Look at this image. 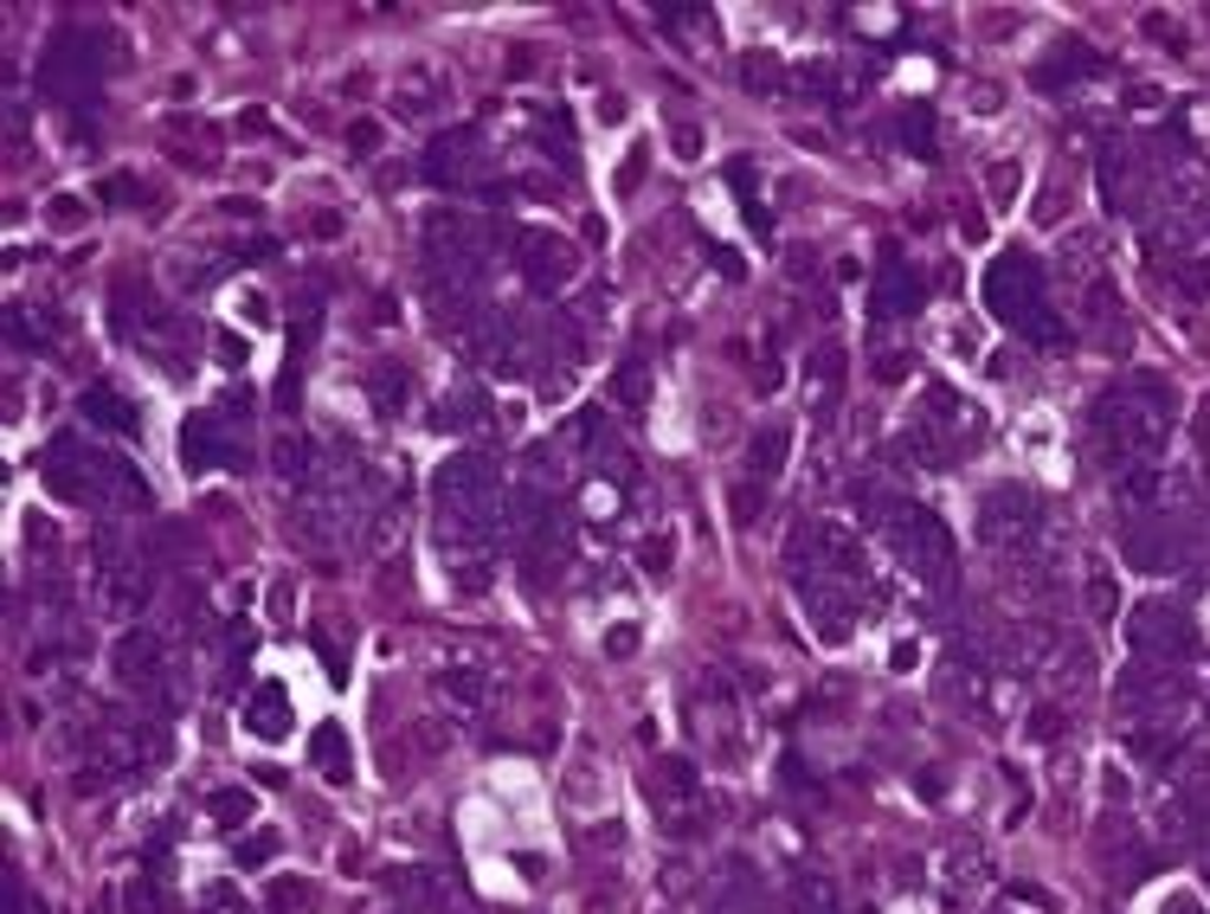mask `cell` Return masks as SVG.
Listing matches in <instances>:
<instances>
[{
    "instance_id": "obj_1",
    "label": "cell",
    "mask_w": 1210,
    "mask_h": 914,
    "mask_svg": "<svg viewBox=\"0 0 1210 914\" xmlns=\"http://www.w3.org/2000/svg\"><path fill=\"white\" fill-rule=\"evenodd\" d=\"M985 309L1005 322V329H1018L1023 342L1037 348H1069V329L1057 322V309H1050V284H1043V265L1030 258V252H1005V258H991L985 265Z\"/></svg>"
},
{
    "instance_id": "obj_2",
    "label": "cell",
    "mask_w": 1210,
    "mask_h": 914,
    "mask_svg": "<svg viewBox=\"0 0 1210 914\" xmlns=\"http://www.w3.org/2000/svg\"><path fill=\"white\" fill-rule=\"evenodd\" d=\"M870 502V516H882L889 522V541L902 548V561L927 586H946V573H953V534H946V522L934 516V509H921V502H902V509H889V496H875V490H863Z\"/></svg>"
},
{
    "instance_id": "obj_3",
    "label": "cell",
    "mask_w": 1210,
    "mask_h": 914,
    "mask_svg": "<svg viewBox=\"0 0 1210 914\" xmlns=\"http://www.w3.org/2000/svg\"><path fill=\"white\" fill-rule=\"evenodd\" d=\"M104 72H110V45H104V33H77V26H65V33L45 45V59H39V91L45 97H97V84H104Z\"/></svg>"
},
{
    "instance_id": "obj_4",
    "label": "cell",
    "mask_w": 1210,
    "mask_h": 914,
    "mask_svg": "<svg viewBox=\"0 0 1210 914\" xmlns=\"http://www.w3.org/2000/svg\"><path fill=\"white\" fill-rule=\"evenodd\" d=\"M1127 645L1146 657V663H1185L1198 650V625L1191 612L1172 606V599H1146V606L1127 612Z\"/></svg>"
},
{
    "instance_id": "obj_5",
    "label": "cell",
    "mask_w": 1210,
    "mask_h": 914,
    "mask_svg": "<svg viewBox=\"0 0 1210 914\" xmlns=\"http://www.w3.org/2000/svg\"><path fill=\"white\" fill-rule=\"evenodd\" d=\"M1043 529V502L1023 490V483H998V490H985L979 502V541L985 548H1030Z\"/></svg>"
},
{
    "instance_id": "obj_6",
    "label": "cell",
    "mask_w": 1210,
    "mask_h": 914,
    "mask_svg": "<svg viewBox=\"0 0 1210 914\" xmlns=\"http://www.w3.org/2000/svg\"><path fill=\"white\" fill-rule=\"evenodd\" d=\"M1107 72V59H1101L1089 39H1075V33H1062L1037 65H1030V84L1043 91V97H1069L1075 84H1095V77Z\"/></svg>"
},
{
    "instance_id": "obj_7",
    "label": "cell",
    "mask_w": 1210,
    "mask_h": 914,
    "mask_svg": "<svg viewBox=\"0 0 1210 914\" xmlns=\"http://www.w3.org/2000/svg\"><path fill=\"white\" fill-rule=\"evenodd\" d=\"M432 496H438V509H445V516H464V509H477V502H496V457L457 451L452 464H438Z\"/></svg>"
},
{
    "instance_id": "obj_8",
    "label": "cell",
    "mask_w": 1210,
    "mask_h": 914,
    "mask_svg": "<svg viewBox=\"0 0 1210 914\" xmlns=\"http://www.w3.org/2000/svg\"><path fill=\"white\" fill-rule=\"evenodd\" d=\"M927 304V284H921V270L902 258V245H882V258H875V322H902V316H921Z\"/></svg>"
},
{
    "instance_id": "obj_9",
    "label": "cell",
    "mask_w": 1210,
    "mask_h": 914,
    "mask_svg": "<svg viewBox=\"0 0 1210 914\" xmlns=\"http://www.w3.org/2000/svg\"><path fill=\"white\" fill-rule=\"evenodd\" d=\"M110 670L129 695H155L161 677H168V657H161V645H155L149 631H123L110 645Z\"/></svg>"
},
{
    "instance_id": "obj_10",
    "label": "cell",
    "mask_w": 1210,
    "mask_h": 914,
    "mask_svg": "<svg viewBox=\"0 0 1210 914\" xmlns=\"http://www.w3.org/2000/svg\"><path fill=\"white\" fill-rule=\"evenodd\" d=\"M181 470H193V477H200V470H245V451L220 432L213 413H193V419L181 425Z\"/></svg>"
},
{
    "instance_id": "obj_11",
    "label": "cell",
    "mask_w": 1210,
    "mask_h": 914,
    "mask_svg": "<svg viewBox=\"0 0 1210 914\" xmlns=\"http://www.w3.org/2000/svg\"><path fill=\"white\" fill-rule=\"evenodd\" d=\"M573 265H580V252H573L561 232H522V277H529L541 297H554L573 277Z\"/></svg>"
},
{
    "instance_id": "obj_12",
    "label": "cell",
    "mask_w": 1210,
    "mask_h": 914,
    "mask_svg": "<svg viewBox=\"0 0 1210 914\" xmlns=\"http://www.w3.org/2000/svg\"><path fill=\"white\" fill-rule=\"evenodd\" d=\"M484 161V136L477 129H445L432 149H425V181L432 188H464Z\"/></svg>"
},
{
    "instance_id": "obj_13",
    "label": "cell",
    "mask_w": 1210,
    "mask_h": 914,
    "mask_svg": "<svg viewBox=\"0 0 1210 914\" xmlns=\"http://www.w3.org/2000/svg\"><path fill=\"white\" fill-rule=\"evenodd\" d=\"M1121 554H1127L1139 573H1178V567H1185V554H1178V534L1166 529V522H1127V534H1121Z\"/></svg>"
},
{
    "instance_id": "obj_14",
    "label": "cell",
    "mask_w": 1210,
    "mask_h": 914,
    "mask_svg": "<svg viewBox=\"0 0 1210 914\" xmlns=\"http://www.w3.org/2000/svg\"><path fill=\"white\" fill-rule=\"evenodd\" d=\"M245 727H252L258 741H284V734L297 727L290 689H284V683H258V689H252V702H245Z\"/></svg>"
},
{
    "instance_id": "obj_15",
    "label": "cell",
    "mask_w": 1210,
    "mask_h": 914,
    "mask_svg": "<svg viewBox=\"0 0 1210 914\" xmlns=\"http://www.w3.org/2000/svg\"><path fill=\"white\" fill-rule=\"evenodd\" d=\"M309 761H316V773H322L329 786H348V779H354V747H348V734H341L336 722L309 727Z\"/></svg>"
},
{
    "instance_id": "obj_16",
    "label": "cell",
    "mask_w": 1210,
    "mask_h": 914,
    "mask_svg": "<svg viewBox=\"0 0 1210 914\" xmlns=\"http://www.w3.org/2000/svg\"><path fill=\"white\" fill-rule=\"evenodd\" d=\"M77 413H84L91 425H104V432H116V438H136V432H142V413H136L116 386H91V393L77 400Z\"/></svg>"
},
{
    "instance_id": "obj_17",
    "label": "cell",
    "mask_w": 1210,
    "mask_h": 914,
    "mask_svg": "<svg viewBox=\"0 0 1210 914\" xmlns=\"http://www.w3.org/2000/svg\"><path fill=\"white\" fill-rule=\"evenodd\" d=\"M786 451H793V425H760L754 445H747V470H754V483H773V477L786 470Z\"/></svg>"
},
{
    "instance_id": "obj_18",
    "label": "cell",
    "mask_w": 1210,
    "mask_h": 914,
    "mask_svg": "<svg viewBox=\"0 0 1210 914\" xmlns=\"http://www.w3.org/2000/svg\"><path fill=\"white\" fill-rule=\"evenodd\" d=\"M650 799H664V805H682V799H696V761H682V754H664V761L650 766Z\"/></svg>"
},
{
    "instance_id": "obj_19",
    "label": "cell",
    "mask_w": 1210,
    "mask_h": 914,
    "mask_svg": "<svg viewBox=\"0 0 1210 914\" xmlns=\"http://www.w3.org/2000/svg\"><path fill=\"white\" fill-rule=\"evenodd\" d=\"M406 393H413V374H406L400 361H393V368H368V400H374V413L393 419V413L406 406Z\"/></svg>"
},
{
    "instance_id": "obj_20",
    "label": "cell",
    "mask_w": 1210,
    "mask_h": 914,
    "mask_svg": "<svg viewBox=\"0 0 1210 914\" xmlns=\"http://www.w3.org/2000/svg\"><path fill=\"white\" fill-rule=\"evenodd\" d=\"M793 914H843L837 882H831V876H811V870H798V882H793Z\"/></svg>"
},
{
    "instance_id": "obj_21",
    "label": "cell",
    "mask_w": 1210,
    "mask_h": 914,
    "mask_svg": "<svg viewBox=\"0 0 1210 914\" xmlns=\"http://www.w3.org/2000/svg\"><path fill=\"white\" fill-rule=\"evenodd\" d=\"M895 136H902V149H908V155L934 161V110H927V104H908V110L895 116Z\"/></svg>"
},
{
    "instance_id": "obj_22",
    "label": "cell",
    "mask_w": 1210,
    "mask_h": 914,
    "mask_svg": "<svg viewBox=\"0 0 1210 914\" xmlns=\"http://www.w3.org/2000/svg\"><path fill=\"white\" fill-rule=\"evenodd\" d=\"M741 84H747L754 97H779V91H786V65H779L773 52H747V59H741Z\"/></svg>"
},
{
    "instance_id": "obj_23",
    "label": "cell",
    "mask_w": 1210,
    "mask_h": 914,
    "mask_svg": "<svg viewBox=\"0 0 1210 914\" xmlns=\"http://www.w3.org/2000/svg\"><path fill=\"white\" fill-rule=\"evenodd\" d=\"M206 811H213L220 831H245V825H252V793H245V786H220V793L206 799Z\"/></svg>"
},
{
    "instance_id": "obj_24",
    "label": "cell",
    "mask_w": 1210,
    "mask_h": 914,
    "mask_svg": "<svg viewBox=\"0 0 1210 914\" xmlns=\"http://www.w3.org/2000/svg\"><path fill=\"white\" fill-rule=\"evenodd\" d=\"M837 374H843V354L831 342L811 354V386H818V419H831V400H837Z\"/></svg>"
},
{
    "instance_id": "obj_25",
    "label": "cell",
    "mask_w": 1210,
    "mask_h": 914,
    "mask_svg": "<svg viewBox=\"0 0 1210 914\" xmlns=\"http://www.w3.org/2000/svg\"><path fill=\"white\" fill-rule=\"evenodd\" d=\"M484 419V393H452V406H432V432H464V425Z\"/></svg>"
},
{
    "instance_id": "obj_26",
    "label": "cell",
    "mask_w": 1210,
    "mask_h": 914,
    "mask_svg": "<svg viewBox=\"0 0 1210 914\" xmlns=\"http://www.w3.org/2000/svg\"><path fill=\"white\" fill-rule=\"evenodd\" d=\"M612 400H618V406H644V400H650V374H644L638 354H631V361H618V374H612Z\"/></svg>"
},
{
    "instance_id": "obj_27",
    "label": "cell",
    "mask_w": 1210,
    "mask_h": 914,
    "mask_svg": "<svg viewBox=\"0 0 1210 914\" xmlns=\"http://www.w3.org/2000/svg\"><path fill=\"white\" fill-rule=\"evenodd\" d=\"M534 149H548L554 155V168H573L580 155H573V129H567V116H548L541 129H534Z\"/></svg>"
},
{
    "instance_id": "obj_28",
    "label": "cell",
    "mask_w": 1210,
    "mask_h": 914,
    "mask_svg": "<svg viewBox=\"0 0 1210 914\" xmlns=\"http://www.w3.org/2000/svg\"><path fill=\"white\" fill-rule=\"evenodd\" d=\"M309 902H316V889H309L302 876H277V882H270V895H265L270 914H302Z\"/></svg>"
},
{
    "instance_id": "obj_29",
    "label": "cell",
    "mask_w": 1210,
    "mask_h": 914,
    "mask_svg": "<svg viewBox=\"0 0 1210 914\" xmlns=\"http://www.w3.org/2000/svg\"><path fill=\"white\" fill-rule=\"evenodd\" d=\"M1089 612H1095V618H1114V612H1121V586H1114V573L1101 567H1089Z\"/></svg>"
},
{
    "instance_id": "obj_30",
    "label": "cell",
    "mask_w": 1210,
    "mask_h": 914,
    "mask_svg": "<svg viewBox=\"0 0 1210 914\" xmlns=\"http://www.w3.org/2000/svg\"><path fill=\"white\" fill-rule=\"evenodd\" d=\"M277 850H284V838H277V831H252V838L232 850V863H238V870H265Z\"/></svg>"
},
{
    "instance_id": "obj_31",
    "label": "cell",
    "mask_w": 1210,
    "mask_h": 914,
    "mask_svg": "<svg viewBox=\"0 0 1210 914\" xmlns=\"http://www.w3.org/2000/svg\"><path fill=\"white\" fill-rule=\"evenodd\" d=\"M270 464H277V477H290V483H302V477H309V445H302V438H277V451H270Z\"/></svg>"
},
{
    "instance_id": "obj_32",
    "label": "cell",
    "mask_w": 1210,
    "mask_h": 914,
    "mask_svg": "<svg viewBox=\"0 0 1210 914\" xmlns=\"http://www.w3.org/2000/svg\"><path fill=\"white\" fill-rule=\"evenodd\" d=\"M1178 290L1191 297V304H1210V258H1178Z\"/></svg>"
},
{
    "instance_id": "obj_33",
    "label": "cell",
    "mask_w": 1210,
    "mask_h": 914,
    "mask_svg": "<svg viewBox=\"0 0 1210 914\" xmlns=\"http://www.w3.org/2000/svg\"><path fill=\"white\" fill-rule=\"evenodd\" d=\"M985 188H991V206H1011V200H1018V188H1023V168H1018V161L991 168V174H985Z\"/></svg>"
},
{
    "instance_id": "obj_34",
    "label": "cell",
    "mask_w": 1210,
    "mask_h": 914,
    "mask_svg": "<svg viewBox=\"0 0 1210 914\" xmlns=\"http://www.w3.org/2000/svg\"><path fill=\"white\" fill-rule=\"evenodd\" d=\"M438 689H445V695H457V702H484V677H477V670H445V677H438Z\"/></svg>"
},
{
    "instance_id": "obj_35",
    "label": "cell",
    "mask_w": 1210,
    "mask_h": 914,
    "mask_svg": "<svg viewBox=\"0 0 1210 914\" xmlns=\"http://www.w3.org/2000/svg\"><path fill=\"white\" fill-rule=\"evenodd\" d=\"M1069 734V715H1062L1057 702H1043L1037 715H1030V741H1062Z\"/></svg>"
},
{
    "instance_id": "obj_36",
    "label": "cell",
    "mask_w": 1210,
    "mask_h": 914,
    "mask_svg": "<svg viewBox=\"0 0 1210 914\" xmlns=\"http://www.w3.org/2000/svg\"><path fill=\"white\" fill-rule=\"evenodd\" d=\"M245 354H252V342H245V336H232V329H220V336H213V361H220V368H245Z\"/></svg>"
},
{
    "instance_id": "obj_37",
    "label": "cell",
    "mask_w": 1210,
    "mask_h": 914,
    "mask_svg": "<svg viewBox=\"0 0 1210 914\" xmlns=\"http://www.w3.org/2000/svg\"><path fill=\"white\" fill-rule=\"evenodd\" d=\"M644 645V631L625 618V625H605V657H631V650Z\"/></svg>"
},
{
    "instance_id": "obj_38",
    "label": "cell",
    "mask_w": 1210,
    "mask_h": 914,
    "mask_svg": "<svg viewBox=\"0 0 1210 914\" xmlns=\"http://www.w3.org/2000/svg\"><path fill=\"white\" fill-rule=\"evenodd\" d=\"M670 149L682 155V161H696V155H702V123H670Z\"/></svg>"
},
{
    "instance_id": "obj_39",
    "label": "cell",
    "mask_w": 1210,
    "mask_h": 914,
    "mask_svg": "<svg viewBox=\"0 0 1210 914\" xmlns=\"http://www.w3.org/2000/svg\"><path fill=\"white\" fill-rule=\"evenodd\" d=\"M728 516H734V522H754L760 516V483H734V490H728Z\"/></svg>"
},
{
    "instance_id": "obj_40",
    "label": "cell",
    "mask_w": 1210,
    "mask_h": 914,
    "mask_svg": "<svg viewBox=\"0 0 1210 914\" xmlns=\"http://www.w3.org/2000/svg\"><path fill=\"white\" fill-rule=\"evenodd\" d=\"M123 908H129V914H155V908H161V895H155V882H149V876H136V882H129V889H123Z\"/></svg>"
},
{
    "instance_id": "obj_41",
    "label": "cell",
    "mask_w": 1210,
    "mask_h": 914,
    "mask_svg": "<svg viewBox=\"0 0 1210 914\" xmlns=\"http://www.w3.org/2000/svg\"><path fill=\"white\" fill-rule=\"evenodd\" d=\"M670 548H677L670 534H650V548H644V573H657V580H664V573H670Z\"/></svg>"
},
{
    "instance_id": "obj_42",
    "label": "cell",
    "mask_w": 1210,
    "mask_h": 914,
    "mask_svg": "<svg viewBox=\"0 0 1210 914\" xmlns=\"http://www.w3.org/2000/svg\"><path fill=\"white\" fill-rule=\"evenodd\" d=\"M104 200H110V206H129V200H136V193H142V181H136V174H110V181H104Z\"/></svg>"
},
{
    "instance_id": "obj_43",
    "label": "cell",
    "mask_w": 1210,
    "mask_h": 914,
    "mask_svg": "<svg viewBox=\"0 0 1210 914\" xmlns=\"http://www.w3.org/2000/svg\"><path fill=\"white\" fill-rule=\"evenodd\" d=\"M348 149H354V155H374V149H380V123H368V116H361V123H348Z\"/></svg>"
},
{
    "instance_id": "obj_44",
    "label": "cell",
    "mask_w": 1210,
    "mask_h": 914,
    "mask_svg": "<svg viewBox=\"0 0 1210 914\" xmlns=\"http://www.w3.org/2000/svg\"><path fill=\"white\" fill-rule=\"evenodd\" d=\"M52 226H59V232L84 226V200H72V193H65V200H52Z\"/></svg>"
},
{
    "instance_id": "obj_45",
    "label": "cell",
    "mask_w": 1210,
    "mask_h": 914,
    "mask_svg": "<svg viewBox=\"0 0 1210 914\" xmlns=\"http://www.w3.org/2000/svg\"><path fill=\"white\" fill-rule=\"evenodd\" d=\"M914 663H921V645H914V638H902V645L889 650V670H895V677H902V670H914Z\"/></svg>"
},
{
    "instance_id": "obj_46",
    "label": "cell",
    "mask_w": 1210,
    "mask_h": 914,
    "mask_svg": "<svg viewBox=\"0 0 1210 914\" xmlns=\"http://www.w3.org/2000/svg\"><path fill=\"white\" fill-rule=\"evenodd\" d=\"M1159 914H1204V902H1198L1191 889H1178V895H1166V902H1159Z\"/></svg>"
},
{
    "instance_id": "obj_47",
    "label": "cell",
    "mask_w": 1210,
    "mask_h": 914,
    "mask_svg": "<svg viewBox=\"0 0 1210 914\" xmlns=\"http://www.w3.org/2000/svg\"><path fill=\"white\" fill-rule=\"evenodd\" d=\"M638 174H644V149H631V155H625V168H618V193L638 188Z\"/></svg>"
},
{
    "instance_id": "obj_48",
    "label": "cell",
    "mask_w": 1210,
    "mask_h": 914,
    "mask_svg": "<svg viewBox=\"0 0 1210 914\" xmlns=\"http://www.w3.org/2000/svg\"><path fill=\"white\" fill-rule=\"evenodd\" d=\"M875 374L882 381H908V354H875Z\"/></svg>"
},
{
    "instance_id": "obj_49",
    "label": "cell",
    "mask_w": 1210,
    "mask_h": 914,
    "mask_svg": "<svg viewBox=\"0 0 1210 914\" xmlns=\"http://www.w3.org/2000/svg\"><path fill=\"white\" fill-rule=\"evenodd\" d=\"M290 599H297V593H290V580H277V586H270V612H277V618H290Z\"/></svg>"
}]
</instances>
